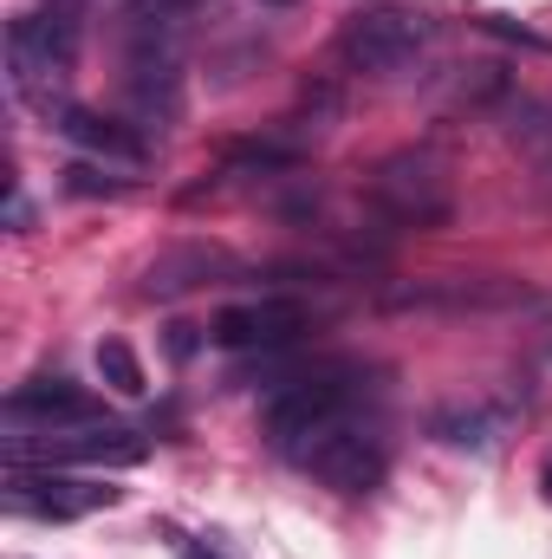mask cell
I'll use <instances>...</instances> for the list:
<instances>
[{"instance_id":"cell-1","label":"cell","mask_w":552,"mask_h":559,"mask_svg":"<svg viewBox=\"0 0 552 559\" xmlns=\"http://www.w3.org/2000/svg\"><path fill=\"white\" fill-rule=\"evenodd\" d=\"M79 52V20L72 7H46V13H20L7 20V72H13V92L26 105H39L52 118V85L65 79Z\"/></svg>"},{"instance_id":"cell-2","label":"cell","mask_w":552,"mask_h":559,"mask_svg":"<svg viewBox=\"0 0 552 559\" xmlns=\"http://www.w3.org/2000/svg\"><path fill=\"white\" fill-rule=\"evenodd\" d=\"M351 404H358V384H351V371H299V378H286L274 384V397H267V442H274L279 455L292 462L319 429H332L338 417H351Z\"/></svg>"},{"instance_id":"cell-3","label":"cell","mask_w":552,"mask_h":559,"mask_svg":"<svg viewBox=\"0 0 552 559\" xmlns=\"http://www.w3.org/2000/svg\"><path fill=\"white\" fill-rule=\"evenodd\" d=\"M292 462H299L312 481H325L332 495H371V488L384 481V468H391L384 436H377L371 423H358V417H338L332 429H319Z\"/></svg>"},{"instance_id":"cell-4","label":"cell","mask_w":552,"mask_h":559,"mask_svg":"<svg viewBox=\"0 0 552 559\" xmlns=\"http://www.w3.org/2000/svg\"><path fill=\"white\" fill-rule=\"evenodd\" d=\"M371 202L397 228H448V215H455L448 176L429 156H416V150H404V156H391V163L371 169Z\"/></svg>"},{"instance_id":"cell-5","label":"cell","mask_w":552,"mask_h":559,"mask_svg":"<svg viewBox=\"0 0 552 559\" xmlns=\"http://www.w3.org/2000/svg\"><path fill=\"white\" fill-rule=\"evenodd\" d=\"M422 46H429V20L422 13H404V7L358 13L338 33V59L351 72H404V66H416Z\"/></svg>"},{"instance_id":"cell-6","label":"cell","mask_w":552,"mask_h":559,"mask_svg":"<svg viewBox=\"0 0 552 559\" xmlns=\"http://www.w3.org/2000/svg\"><path fill=\"white\" fill-rule=\"evenodd\" d=\"M98 508H118V488H98V481H72V475H52V468H7V514H33V521H79V514H98Z\"/></svg>"},{"instance_id":"cell-7","label":"cell","mask_w":552,"mask_h":559,"mask_svg":"<svg viewBox=\"0 0 552 559\" xmlns=\"http://www.w3.org/2000/svg\"><path fill=\"white\" fill-rule=\"evenodd\" d=\"M305 325H312V312L299 299H248V306H221L208 338L228 352H286Z\"/></svg>"},{"instance_id":"cell-8","label":"cell","mask_w":552,"mask_h":559,"mask_svg":"<svg viewBox=\"0 0 552 559\" xmlns=\"http://www.w3.org/2000/svg\"><path fill=\"white\" fill-rule=\"evenodd\" d=\"M92 417H98V404L72 378H26L7 397V423L33 429V436H59V429H79V423H92Z\"/></svg>"},{"instance_id":"cell-9","label":"cell","mask_w":552,"mask_h":559,"mask_svg":"<svg viewBox=\"0 0 552 559\" xmlns=\"http://www.w3.org/2000/svg\"><path fill=\"white\" fill-rule=\"evenodd\" d=\"M52 124H59L65 143H79V150H92V156H105V163H143V156H149V143H143L131 124H118V118H105V111H85V105H59Z\"/></svg>"},{"instance_id":"cell-10","label":"cell","mask_w":552,"mask_h":559,"mask_svg":"<svg viewBox=\"0 0 552 559\" xmlns=\"http://www.w3.org/2000/svg\"><path fill=\"white\" fill-rule=\"evenodd\" d=\"M228 267V254L221 248H169V254H156L149 261V274H143V293L149 299H176V293H189V286H202L208 274H221Z\"/></svg>"},{"instance_id":"cell-11","label":"cell","mask_w":552,"mask_h":559,"mask_svg":"<svg viewBox=\"0 0 552 559\" xmlns=\"http://www.w3.org/2000/svg\"><path fill=\"white\" fill-rule=\"evenodd\" d=\"M429 436H442L448 449H494L501 436V417L481 411V404H461V411H435L429 417Z\"/></svg>"},{"instance_id":"cell-12","label":"cell","mask_w":552,"mask_h":559,"mask_svg":"<svg viewBox=\"0 0 552 559\" xmlns=\"http://www.w3.org/2000/svg\"><path fill=\"white\" fill-rule=\"evenodd\" d=\"M98 378H105L118 397H143V391H149V384H143L137 352H131L124 338H105V345H98Z\"/></svg>"},{"instance_id":"cell-13","label":"cell","mask_w":552,"mask_h":559,"mask_svg":"<svg viewBox=\"0 0 552 559\" xmlns=\"http://www.w3.org/2000/svg\"><path fill=\"white\" fill-rule=\"evenodd\" d=\"M65 195H124V182L105 176V169H92V163H72L65 169Z\"/></svg>"},{"instance_id":"cell-14","label":"cell","mask_w":552,"mask_h":559,"mask_svg":"<svg viewBox=\"0 0 552 559\" xmlns=\"http://www.w3.org/2000/svg\"><path fill=\"white\" fill-rule=\"evenodd\" d=\"M481 26H488V33H501V39H520V46H533V52H552V39L527 33V26H514V20H501V13H481Z\"/></svg>"},{"instance_id":"cell-15","label":"cell","mask_w":552,"mask_h":559,"mask_svg":"<svg viewBox=\"0 0 552 559\" xmlns=\"http://www.w3.org/2000/svg\"><path fill=\"white\" fill-rule=\"evenodd\" d=\"M189 0H131V13L137 20H169V13H182Z\"/></svg>"},{"instance_id":"cell-16","label":"cell","mask_w":552,"mask_h":559,"mask_svg":"<svg viewBox=\"0 0 552 559\" xmlns=\"http://www.w3.org/2000/svg\"><path fill=\"white\" fill-rule=\"evenodd\" d=\"M182 559H221L215 547H182Z\"/></svg>"},{"instance_id":"cell-17","label":"cell","mask_w":552,"mask_h":559,"mask_svg":"<svg viewBox=\"0 0 552 559\" xmlns=\"http://www.w3.org/2000/svg\"><path fill=\"white\" fill-rule=\"evenodd\" d=\"M540 481H547V501H552V468H547V475H540Z\"/></svg>"},{"instance_id":"cell-18","label":"cell","mask_w":552,"mask_h":559,"mask_svg":"<svg viewBox=\"0 0 552 559\" xmlns=\"http://www.w3.org/2000/svg\"><path fill=\"white\" fill-rule=\"evenodd\" d=\"M261 7H292V0H261Z\"/></svg>"}]
</instances>
